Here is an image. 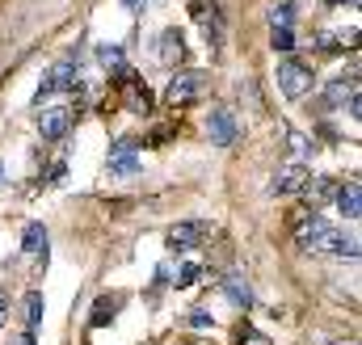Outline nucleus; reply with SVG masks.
I'll return each instance as SVG.
<instances>
[{
  "label": "nucleus",
  "instance_id": "nucleus-30",
  "mask_svg": "<svg viewBox=\"0 0 362 345\" xmlns=\"http://www.w3.org/2000/svg\"><path fill=\"white\" fill-rule=\"evenodd\" d=\"M0 189H4V165H0Z\"/></svg>",
  "mask_w": 362,
  "mask_h": 345
},
{
  "label": "nucleus",
  "instance_id": "nucleus-17",
  "mask_svg": "<svg viewBox=\"0 0 362 345\" xmlns=\"http://www.w3.org/2000/svg\"><path fill=\"white\" fill-rule=\"evenodd\" d=\"M122 88H127V101H131L135 114H152V93L139 85V81H131V85H122Z\"/></svg>",
  "mask_w": 362,
  "mask_h": 345
},
{
  "label": "nucleus",
  "instance_id": "nucleus-1",
  "mask_svg": "<svg viewBox=\"0 0 362 345\" xmlns=\"http://www.w3.org/2000/svg\"><path fill=\"white\" fill-rule=\"evenodd\" d=\"M291 228H295L299 249H308V253H320L325 240H329V232H333V223H329L325 215H316V211H299V215L291 219Z\"/></svg>",
  "mask_w": 362,
  "mask_h": 345
},
{
  "label": "nucleus",
  "instance_id": "nucleus-6",
  "mask_svg": "<svg viewBox=\"0 0 362 345\" xmlns=\"http://www.w3.org/2000/svg\"><path fill=\"white\" fill-rule=\"evenodd\" d=\"M308 177L312 172L303 169V165H286V169L274 172L270 181V194H278V198H291V194H303V185H308Z\"/></svg>",
  "mask_w": 362,
  "mask_h": 345
},
{
  "label": "nucleus",
  "instance_id": "nucleus-18",
  "mask_svg": "<svg viewBox=\"0 0 362 345\" xmlns=\"http://www.w3.org/2000/svg\"><path fill=\"white\" fill-rule=\"evenodd\" d=\"M42 316H47V303H42L38 291H30V295H25V324H30V333L42 324Z\"/></svg>",
  "mask_w": 362,
  "mask_h": 345
},
{
  "label": "nucleus",
  "instance_id": "nucleus-16",
  "mask_svg": "<svg viewBox=\"0 0 362 345\" xmlns=\"http://www.w3.org/2000/svg\"><path fill=\"white\" fill-rule=\"evenodd\" d=\"M97 59H101V68H110L114 76L127 68V59H122V47H118V42H101V47H97Z\"/></svg>",
  "mask_w": 362,
  "mask_h": 345
},
{
  "label": "nucleus",
  "instance_id": "nucleus-9",
  "mask_svg": "<svg viewBox=\"0 0 362 345\" xmlns=\"http://www.w3.org/2000/svg\"><path fill=\"white\" fill-rule=\"evenodd\" d=\"M219 291H223L236 308H249V303H253V286H249V278H245V274H228V278L219 282Z\"/></svg>",
  "mask_w": 362,
  "mask_h": 345
},
{
  "label": "nucleus",
  "instance_id": "nucleus-15",
  "mask_svg": "<svg viewBox=\"0 0 362 345\" xmlns=\"http://www.w3.org/2000/svg\"><path fill=\"white\" fill-rule=\"evenodd\" d=\"M303 194L312 198V206H320L325 198H333V194H337V185H333V177H308Z\"/></svg>",
  "mask_w": 362,
  "mask_h": 345
},
{
  "label": "nucleus",
  "instance_id": "nucleus-5",
  "mask_svg": "<svg viewBox=\"0 0 362 345\" xmlns=\"http://www.w3.org/2000/svg\"><path fill=\"white\" fill-rule=\"evenodd\" d=\"M206 135H211L215 148H232L236 144V118H232V110H211L206 114Z\"/></svg>",
  "mask_w": 362,
  "mask_h": 345
},
{
  "label": "nucleus",
  "instance_id": "nucleus-25",
  "mask_svg": "<svg viewBox=\"0 0 362 345\" xmlns=\"http://www.w3.org/2000/svg\"><path fill=\"white\" fill-rule=\"evenodd\" d=\"M135 148H139V144H135V139H118V144H114V152H110V156H135Z\"/></svg>",
  "mask_w": 362,
  "mask_h": 345
},
{
  "label": "nucleus",
  "instance_id": "nucleus-29",
  "mask_svg": "<svg viewBox=\"0 0 362 345\" xmlns=\"http://www.w3.org/2000/svg\"><path fill=\"white\" fill-rule=\"evenodd\" d=\"M13 345H34V333H21V337H17Z\"/></svg>",
  "mask_w": 362,
  "mask_h": 345
},
{
  "label": "nucleus",
  "instance_id": "nucleus-3",
  "mask_svg": "<svg viewBox=\"0 0 362 345\" xmlns=\"http://www.w3.org/2000/svg\"><path fill=\"white\" fill-rule=\"evenodd\" d=\"M202 88H206V76L202 72H177L169 81V88H165V101L169 105H189V101L202 97Z\"/></svg>",
  "mask_w": 362,
  "mask_h": 345
},
{
  "label": "nucleus",
  "instance_id": "nucleus-13",
  "mask_svg": "<svg viewBox=\"0 0 362 345\" xmlns=\"http://www.w3.org/2000/svg\"><path fill=\"white\" fill-rule=\"evenodd\" d=\"M118 308H122V295H101V299L93 303V316H89V320H93V329H101V324H110Z\"/></svg>",
  "mask_w": 362,
  "mask_h": 345
},
{
  "label": "nucleus",
  "instance_id": "nucleus-22",
  "mask_svg": "<svg viewBox=\"0 0 362 345\" xmlns=\"http://www.w3.org/2000/svg\"><path fill=\"white\" fill-rule=\"evenodd\" d=\"M198 274H202V265H194V261H185V265L177 269V282H173V286H194V282H198Z\"/></svg>",
  "mask_w": 362,
  "mask_h": 345
},
{
  "label": "nucleus",
  "instance_id": "nucleus-26",
  "mask_svg": "<svg viewBox=\"0 0 362 345\" xmlns=\"http://www.w3.org/2000/svg\"><path fill=\"white\" fill-rule=\"evenodd\" d=\"M291 148H295V156H308V152H312V144H308L303 135H295V131H291Z\"/></svg>",
  "mask_w": 362,
  "mask_h": 345
},
{
  "label": "nucleus",
  "instance_id": "nucleus-19",
  "mask_svg": "<svg viewBox=\"0 0 362 345\" xmlns=\"http://www.w3.org/2000/svg\"><path fill=\"white\" fill-rule=\"evenodd\" d=\"M110 172L114 177H135L139 172V160L135 156H110Z\"/></svg>",
  "mask_w": 362,
  "mask_h": 345
},
{
  "label": "nucleus",
  "instance_id": "nucleus-27",
  "mask_svg": "<svg viewBox=\"0 0 362 345\" xmlns=\"http://www.w3.org/2000/svg\"><path fill=\"white\" fill-rule=\"evenodd\" d=\"M240 345H270V341H266L262 333H245V337H240Z\"/></svg>",
  "mask_w": 362,
  "mask_h": 345
},
{
  "label": "nucleus",
  "instance_id": "nucleus-7",
  "mask_svg": "<svg viewBox=\"0 0 362 345\" xmlns=\"http://www.w3.org/2000/svg\"><path fill=\"white\" fill-rule=\"evenodd\" d=\"M211 232V223L206 219H194V223H177L173 232H169V249L173 253H189V249H198V240Z\"/></svg>",
  "mask_w": 362,
  "mask_h": 345
},
{
  "label": "nucleus",
  "instance_id": "nucleus-24",
  "mask_svg": "<svg viewBox=\"0 0 362 345\" xmlns=\"http://www.w3.org/2000/svg\"><path fill=\"white\" fill-rule=\"evenodd\" d=\"M270 47L274 51H295V34H291V30H274Z\"/></svg>",
  "mask_w": 362,
  "mask_h": 345
},
{
  "label": "nucleus",
  "instance_id": "nucleus-11",
  "mask_svg": "<svg viewBox=\"0 0 362 345\" xmlns=\"http://www.w3.org/2000/svg\"><path fill=\"white\" fill-rule=\"evenodd\" d=\"M320 253H333V257H350V261H354V257H358V240H354V236H341V232L333 228Z\"/></svg>",
  "mask_w": 362,
  "mask_h": 345
},
{
  "label": "nucleus",
  "instance_id": "nucleus-10",
  "mask_svg": "<svg viewBox=\"0 0 362 345\" xmlns=\"http://www.w3.org/2000/svg\"><path fill=\"white\" fill-rule=\"evenodd\" d=\"M181 55H185V38H181V30H165L160 42H156V59H160V64H177Z\"/></svg>",
  "mask_w": 362,
  "mask_h": 345
},
{
  "label": "nucleus",
  "instance_id": "nucleus-2",
  "mask_svg": "<svg viewBox=\"0 0 362 345\" xmlns=\"http://www.w3.org/2000/svg\"><path fill=\"white\" fill-rule=\"evenodd\" d=\"M278 88H282V97H303L308 88H312V68L308 64H299V59H282L278 64Z\"/></svg>",
  "mask_w": 362,
  "mask_h": 345
},
{
  "label": "nucleus",
  "instance_id": "nucleus-23",
  "mask_svg": "<svg viewBox=\"0 0 362 345\" xmlns=\"http://www.w3.org/2000/svg\"><path fill=\"white\" fill-rule=\"evenodd\" d=\"M185 324H189V329H198V333H202V329H211V324H215V320H211V316H206V312H202V308H194V312H185Z\"/></svg>",
  "mask_w": 362,
  "mask_h": 345
},
{
  "label": "nucleus",
  "instance_id": "nucleus-14",
  "mask_svg": "<svg viewBox=\"0 0 362 345\" xmlns=\"http://www.w3.org/2000/svg\"><path fill=\"white\" fill-rule=\"evenodd\" d=\"M358 93V76H337V81H329V105H346L350 97Z\"/></svg>",
  "mask_w": 362,
  "mask_h": 345
},
{
  "label": "nucleus",
  "instance_id": "nucleus-8",
  "mask_svg": "<svg viewBox=\"0 0 362 345\" xmlns=\"http://www.w3.org/2000/svg\"><path fill=\"white\" fill-rule=\"evenodd\" d=\"M337 211L346 215V219H358L362 215V185L358 181H346V185H337Z\"/></svg>",
  "mask_w": 362,
  "mask_h": 345
},
{
  "label": "nucleus",
  "instance_id": "nucleus-21",
  "mask_svg": "<svg viewBox=\"0 0 362 345\" xmlns=\"http://www.w3.org/2000/svg\"><path fill=\"white\" fill-rule=\"evenodd\" d=\"M316 42H320L325 55H341V51H346V38H341V34H320Z\"/></svg>",
  "mask_w": 362,
  "mask_h": 345
},
{
  "label": "nucleus",
  "instance_id": "nucleus-12",
  "mask_svg": "<svg viewBox=\"0 0 362 345\" xmlns=\"http://www.w3.org/2000/svg\"><path fill=\"white\" fill-rule=\"evenodd\" d=\"M21 249H25L30 257H47V228H42V223H30V228L21 232Z\"/></svg>",
  "mask_w": 362,
  "mask_h": 345
},
{
  "label": "nucleus",
  "instance_id": "nucleus-28",
  "mask_svg": "<svg viewBox=\"0 0 362 345\" xmlns=\"http://www.w3.org/2000/svg\"><path fill=\"white\" fill-rule=\"evenodd\" d=\"M4 320H8V299H4V286H0V329H4Z\"/></svg>",
  "mask_w": 362,
  "mask_h": 345
},
{
  "label": "nucleus",
  "instance_id": "nucleus-20",
  "mask_svg": "<svg viewBox=\"0 0 362 345\" xmlns=\"http://www.w3.org/2000/svg\"><path fill=\"white\" fill-rule=\"evenodd\" d=\"M291 21H295V4H282V8H274V13H270L274 30H291Z\"/></svg>",
  "mask_w": 362,
  "mask_h": 345
},
{
  "label": "nucleus",
  "instance_id": "nucleus-4",
  "mask_svg": "<svg viewBox=\"0 0 362 345\" xmlns=\"http://www.w3.org/2000/svg\"><path fill=\"white\" fill-rule=\"evenodd\" d=\"M38 131H42V139H64L72 131V110L68 105H47L38 114Z\"/></svg>",
  "mask_w": 362,
  "mask_h": 345
}]
</instances>
